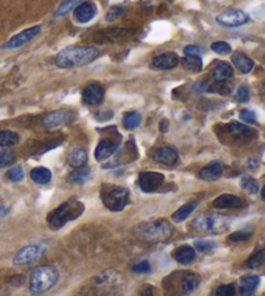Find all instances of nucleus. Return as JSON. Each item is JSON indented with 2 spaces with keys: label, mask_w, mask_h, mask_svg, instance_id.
Instances as JSON below:
<instances>
[{
  "label": "nucleus",
  "mask_w": 265,
  "mask_h": 296,
  "mask_svg": "<svg viewBox=\"0 0 265 296\" xmlns=\"http://www.w3.org/2000/svg\"><path fill=\"white\" fill-rule=\"evenodd\" d=\"M182 64L186 71L191 72V73H198L203 68L200 56H195V55H185V58L182 60Z\"/></svg>",
  "instance_id": "obj_26"
},
{
  "label": "nucleus",
  "mask_w": 265,
  "mask_h": 296,
  "mask_svg": "<svg viewBox=\"0 0 265 296\" xmlns=\"http://www.w3.org/2000/svg\"><path fill=\"white\" fill-rule=\"evenodd\" d=\"M100 56V51L91 46H74L65 48L57 55L55 64L61 69H71V68L84 67L91 64Z\"/></svg>",
  "instance_id": "obj_1"
},
{
  "label": "nucleus",
  "mask_w": 265,
  "mask_h": 296,
  "mask_svg": "<svg viewBox=\"0 0 265 296\" xmlns=\"http://www.w3.org/2000/svg\"><path fill=\"white\" fill-rule=\"evenodd\" d=\"M88 177H90V169L82 166V168H77L69 174V181L76 185H81L88 181Z\"/></svg>",
  "instance_id": "obj_29"
},
{
  "label": "nucleus",
  "mask_w": 265,
  "mask_h": 296,
  "mask_svg": "<svg viewBox=\"0 0 265 296\" xmlns=\"http://www.w3.org/2000/svg\"><path fill=\"white\" fill-rule=\"evenodd\" d=\"M233 77V68L230 67L229 63H225V61H221V63H218V65L216 67V69L212 73V78H213V81L216 82H225L228 79Z\"/></svg>",
  "instance_id": "obj_22"
},
{
  "label": "nucleus",
  "mask_w": 265,
  "mask_h": 296,
  "mask_svg": "<svg viewBox=\"0 0 265 296\" xmlns=\"http://www.w3.org/2000/svg\"><path fill=\"white\" fill-rule=\"evenodd\" d=\"M242 189L249 191L250 194H258L259 192V183L254 178H243L241 182Z\"/></svg>",
  "instance_id": "obj_34"
},
{
  "label": "nucleus",
  "mask_w": 265,
  "mask_h": 296,
  "mask_svg": "<svg viewBox=\"0 0 265 296\" xmlns=\"http://www.w3.org/2000/svg\"><path fill=\"white\" fill-rule=\"evenodd\" d=\"M173 257L176 259V261H178L179 264H190L195 260V248L190 246H182L178 247L173 253Z\"/></svg>",
  "instance_id": "obj_23"
},
{
  "label": "nucleus",
  "mask_w": 265,
  "mask_h": 296,
  "mask_svg": "<svg viewBox=\"0 0 265 296\" xmlns=\"http://www.w3.org/2000/svg\"><path fill=\"white\" fill-rule=\"evenodd\" d=\"M133 270L135 273H150L151 272V265H150L148 261H141V263L135 264L133 266Z\"/></svg>",
  "instance_id": "obj_45"
},
{
  "label": "nucleus",
  "mask_w": 265,
  "mask_h": 296,
  "mask_svg": "<svg viewBox=\"0 0 265 296\" xmlns=\"http://www.w3.org/2000/svg\"><path fill=\"white\" fill-rule=\"evenodd\" d=\"M82 96H84L85 103H88V104H99L104 96V88L101 87L100 84L91 83L84 88Z\"/></svg>",
  "instance_id": "obj_15"
},
{
  "label": "nucleus",
  "mask_w": 265,
  "mask_h": 296,
  "mask_svg": "<svg viewBox=\"0 0 265 296\" xmlns=\"http://www.w3.org/2000/svg\"><path fill=\"white\" fill-rule=\"evenodd\" d=\"M68 162L72 165L73 168H82L88 162V153L84 148L76 147L73 148L69 153H68Z\"/></svg>",
  "instance_id": "obj_21"
},
{
  "label": "nucleus",
  "mask_w": 265,
  "mask_h": 296,
  "mask_svg": "<svg viewBox=\"0 0 265 296\" xmlns=\"http://www.w3.org/2000/svg\"><path fill=\"white\" fill-rule=\"evenodd\" d=\"M20 141L18 134L9 130H0V147H10Z\"/></svg>",
  "instance_id": "obj_30"
},
{
  "label": "nucleus",
  "mask_w": 265,
  "mask_h": 296,
  "mask_svg": "<svg viewBox=\"0 0 265 296\" xmlns=\"http://www.w3.org/2000/svg\"><path fill=\"white\" fill-rule=\"evenodd\" d=\"M59 281V272L55 266H39L31 272L30 291L33 294L46 293L55 286Z\"/></svg>",
  "instance_id": "obj_3"
},
{
  "label": "nucleus",
  "mask_w": 265,
  "mask_h": 296,
  "mask_svg": "<svg viewBox=\"0 0 265 296\" xmlns=\"http://www.w3.org/2000/svg\"><path fill=\"white\" fill-rule=\"evenodd\" d=\"M73 115L69 111H55L51 112L48 115L44 116L43 118V125L47 129H54L63 126V125L68 124L69 121H72Z\"/></svg>",
  "instance_id": "obj_11"
},
{
  "label": "nucleus",
  "mask_w": 265,
  "mask_h": 296,
  "mask_svg": "<svg viewBox=\"0 0 265 296\" xmlns=\"http://www.w3.org/2000/svg\"><path fill=\"white\" fill-rule=\"evenodd\" d=\"M100 198L109 211L120 212L129 203V191L124 187L112 186V187H108L107 190H103Z\"/></svg>",
  "instance_id": "obj_6"
},
{
  "label": "nucleus",
  "mask_w": 265,
  "mask_h": 296,
  "mask_svg": "<svg viewBox=\"0 0 265 296\" xmlns=\"http://www.w3.org/2000/svg\"><path fill=\"white\" fill-rule=\"evenodd\" d=\"M185 55H195V56H200L201 55H204V50L199 46H194V44H188L186 46L185 50H183Z\"/></svg>",
  "instance_id": "obj_44"
},
{
  "label": "nucleus",
  "mask_w": 265,
  "mask_h": 296,
  "mask_svg": "<svg viewBox=\"0 0 265 296\" xmlns=\"http://www.w3.org/2000/svg\"><path fill=\"white\" fill-rule=\"evenodd\" d=\"M167 128H168V121L167 120H163L160 122V130L161 132H167Z\"/></svg>",
  "instance_id": "obj_47"
},
{
  "label": "nucleus",
  "mask_w": 265,
  "mask_h": 296,
  "mask_svg": "<svg viewBox=\"0 0 265 296\" xmlns=\"http://www.w3.org/2000/svg\"><path fill=\"white\" fill-rule=\"evenodd\" d=\"M242 121L247 122V124H255L256 122V115L255 112L251 111V109H243L239 115Z\"/></svg>",
  "instance_id": "obj_42"
},
{
  "label": "nucleus",
  "mask_w": 265,
  "mask_h": 296,
  "mask_svg": "<svg viewBox=\"0 0 265 296\" xmlns=\"http://www.w3.org/2000/svg\"><path fill=\"white\" fill-rule=\"evenodd\" d=\"M30 178L33 179L38 185H46L52 178V173L50 169L43 168V166H38V168L31 169Z\"/></svg>",
  "instance_id": "obj_24"
},
{
  "label": "nucleus",
  "mask_w": 265,
  "mask_h": 296,
  "mask_svg": "<svg viewBox=\"0 0 265 296\" xmlns=\"http://www.w3.org/2000/svg\"><path fill=\"white\" fill-rule=\"evenodd\" d=\"M222 172H224V165L220 161H213L209 165H207L205 168H203L199 173L201 179L204 181H216L222 175Z\"/></svg>",
  "instance_id": "obj_18"
},
{
  "label": "nucleus",
  "mask_w": 265,
  "mask_h": 296,
  "mask_svg": "<svg viewBox=\"0 0 265 296\" xmlns=\"http://www.w3.org/2000/svg\"><path fill=\"white\" fill-rule=\"evenodd\" d=\"M7 177H8V179H10L12 182H21L25 177L24 169L21 168V166H16V168H12L9 172L7 173Z\"/></svg>",
  "instance_id": "obj_36"
},
{
  "label": "nucleus",
  "mask_w": 265,
  "mask_h": 296,
  "mask_svg": "<svg viewBox=\"0 0 265 296\" xmlns=\"http://www.w3.org/2000/svg\"><path fill=\"white\" fill-rule=\"evenodd\" d=\"M226 129H228V132L230 134H233L237 138H247L252 133V130L249 126L239 124V122H230V124L226 125Z\"/></svg>",
  "instance_id": "obj_27"
},
{
  "label": "nucleus",
  "mask_w": 265,
  "mask_h": 296,
  "mask_svg": "<svg viewBox=\"0 0 265 296\" xmlns=\"http://www.w3.org/2000/svg\"><path fill=\"white\" fill-rule=\"evenodd\" d=\"M44 251H46V247L43 244H31V246L24 247L13 257V265L22 266L34 263L42 257Z\"/></svg>",
  "instance_id": "obj_7"
},
{
  "label": "nucleus",
  "mask_w": 265,
  "mask_h": 296,
  "mask_svg": "<svg viewBox=\"0 0 265 296\" xmlns=\"http://www.w3.org/2000/svg\"><path fill=\"white\" fill-rule=\"evenodd\" d=\"M154 158L161 164L173 165L178 161V153L175 148L161 147L154 152Z\"/></svg>",
  "instance_id": "obj_16"
},
{
  "label": "nucleus",
  "mask_w": 265,
  "mask_h": 296,
  "mask_svg": "<svg viewBox=\"0 0 265 296\" xmlns=\"http://www.w3.org/2000/svg\"><path fill=\"white\" fill-rule=\"evenodd\" d=\"M232 61L233 64L235 65V68L241 71L242 73H250L252 71V68H254V60L250 59L249 56H246L245 54H242V52H234L232 55Z\"/></svg>",
  "instance_id": "obj_19"
},
{
  "label": "nucleus",
  "mask_w": 265,
  "mask_h": 296,
  "mask_svg": "<svg viewBox=\"0 0 265 296\" xmlns=\"http://www.w3.org/2000/svg\"><path fill=\"white\" fill-rule=\"evenodd\" d=\"M216 20L222 26L238 27L247 24L250 21V16L246 12H243V10L229 9L226 12H222V13L218 14Z\"/></svg>",
  "instance_id": "obj_8"
},
{
  "label": "nucleus",
  "mask_w": 265,
  "mask_h": 296,
  "mask_svg": "<svg viewBox=\"0 0 265 296\" xmlns=\"http://www.w3.org/2000/svg\"><path fill=\"white\" fill-rule=\"evenodd\" d=\"M247 266L250 269H259L265 266V249H260L247 260Z\"/></svg>",
  "instance_id": "obj_31"
},
{
  "label": "nucleus",
  "mask_w": 265,
  "mask_h": 296,
  "mask_svg": "<svg viewBox=\"0 0 265 296\" xmlns=\"http://www.w3.org/2000/svg\"><path fill=\"white\" fill-rule=\"evenodd\" d=\"M40 33V26H33L29 29H25L21 33L16 34L13 38H10L7 43L4 44V48L12 50V48H18L21 46H24L25 43L30 42L33 38H35L38 34Z\"/></svg>",
  "instance_id": "obj_10"
},
{
  "label": "nucleus",
  "mask_w": 265,
  "mask_h": 296,
  "mask_svg": "<svg viewBox=\"0 0 265 296\" xmlns=\"http://www.w3.org/2000/svg\"><path fill=\"white\" fill-rule=\"evenodd\" d=\"M195 249H198L200 252H207L209 249L215 248L216 243L213 240H196L194 243Z\"/></svg>",
  "instance_id": "obj_38"
},
{
  "label": "nucleus",
  "mask_w": 265,
  "mask_h": 296,
  "mask_svg": "<svg viewBox=\"0 0 265 296\" xmlns=\"http://www.w3.org/2000/svg\"><path fill=\"white\" fill-rule=\"evenodd\" d=\"M139 296H154V290L151 286H146L145 289L142 290V293L139 294Z\"/></svg>",
  "instance_id": "obj_46"
},
{
  "label": "nucleus",
  "mask_w": 265,
  "mask_h": 296,
  "mask_svg": "<svg viewBox=\"0 0 265 296\" xmlns=\"http://www.w3.org/2000/svg\"><path fill=\"white\" fill-rule=\"evenodd\" d=\"M250 236H251V232L249 231H235L233 232L229 239H230L232 242L238 243V242H245V240H247Z\"/></svg>",
  "instance_id": "obj_43"
},
{
  "label": "nucleus",
  "mask_w": 265,
  "mask_h": 296,
  "mask_svg": "<svg viewBox=\"0 0 265 296\" xmlns=\"http://www.w3.org/2000/svg\"><path fill=\"white\" fill-rule=\"evenodd\" d=\"M179 63V59L173 52H167V54H161L152 60V67L160 71H169L176 68Z\"/></svg>",
  "instance_id": "obj_14"
},
{
  "label": "nucleus",
  "mask_w": 265,
  "mask_h": 296,
  "mask_svg": "<svg viewBox=\"0 0 265 296\" xmlns=\"http://www.w3.org/2000/svg\"><path fill=\"white\" fill-rule=\"evenodd\" d=\"M199 283H200V277L195 273H188L186 274L182 282V290L185 294H191L192 291L198 289Z\"/></svg>",
  "instance_id": "obj_28"
},
{
  "label": "nucleus",
  "mask_w": 265,
  "mask_h": 296,
  "mask_svg": "<svg viewBox=\"0 0 265 296\" xmlns=\"http://www.w3.org/2000/svg\"><path fill=\"white\" fill-rule=\"evenodd\" d=\"M242 206V199L232 194H224L213 200V207L217 209H232Z\"/></svg>",
  "instance_id": "obj_17"
},
{
  "label": "nucleus",
  "mask_w": 265,
  "mask_h": 296,
  "mask_svg": "<svg viewBox=\"0 0 265 296\" xmlns=\"http://www.w3.org/2000/svg\"><path fill=\"white\" fill-rule=\"evenodd\" d=\"M84 212V204L80 202H64L47 216L48 226L60 229L67 222L76 220Z\"/></svg>",
  "instance_id": "obj_2"
},
{
  "label": "nucleus",
  "mask_w": 265,
  "mask_h": 296,
  "mask_svg": "<svg viewBox=\"0 0 265 296\" xmlns=\"http://www.w3.org/2000/svg\"><path fill=\"white\" fill-rule=\"evenodd\" d=\"M124 14V8L117 5V7H112L111 9L108 10L107 13H105V20L107 21H114L120 18L121 16Z\"/></svg>",
  "instance_id": "obj_41"
},
{
  "label": "nucleus",
  "mask_w": 265,
  "mask_h": 296,
  "mask_svg": "<svg viewBox=\"0 0 265 296\" xmlns=\"http://www.w3.org/2000/svg\"><path fill=\"white\" fill-rule=\"evenodd\" d=\"M262 198L265 200V186L263 187V190H262Z\"/></svg>",
  "instance_id": "obj_49"
},
{
  "label": "nucleus",
  "mask_w": 265,
  "mask_h": 296,
  "mask_svg": "<svg viewBox=\"0 0 265 296\" xmlns=\"http://www.w3.org/2000/svg\"><path fill=\"white\" fill-rule=\"evenodd\" d=\"M260 278L258 276H246L241 280V289L239 294L241 296H251L259 287Z\"/></svg>",
  "instance_id": "obj_20"
},
{
  "label": "nucleus",
  "mask_w": 265,
  "mask_h": 296,
  "mask_svg": "<svg viewBox=\"0 0 265 296\" xmlns=\"http://www.w3.org/2000/svg\"><path fill=\"white\" fill-rule=\"evenodd\" d=\"M165 177L164 174L158 172H143L139 174V187L146 194H152V192L158 191L160 186L164 183Z\"/></svg>",
  "instance_id": "obj_9"
},
{
  "label": "nucleus",
  "mask_w": 265,
  "mask_h": 296,
  "mask_svg": "<svg viewBox=\"0 0 265 296\" xmlns=\"http://www.w3.org/2000/svg\"><path fill=\"white\" fill-rule=\"evenodd\" d=\"M235 295V286L229 283V285H222L216 290V296H234Z\"/></svg>",
  "instance_id": "obj_39"
},
{
  "label": "nucleus",
  "mask_w": 265,
  "mask_h": 296,
  "mask_svg": "<svg viewBox=\"0 0 265 296\" xmlns=\"http://www.w3.org/2000/svg\"><path fill=\"white\" fill-rule=\"evenodd\" d=\"M80 4H81V0H67V1H64V3L61 4L60 7L57 8V10L55 12V17L65 16V14L71 12V9L77 8Z\"/></svg>",
  "instance_id": "obj_33"
},
{
  "label": "nucleus",
  "mask_w": 265,
  "mask_h": 296,
  "mask_svg": "<svg viewBox=\"0 0 265 296\" xmlns=\"http://www.w3.org/2000/svg\"><path fill=\"white\" fill-rule=\"evenodd\" d=\"M142 121L141 115L138 113V112H129L126 115L124 116V126L125 129H128V130H134L139 126Z\"/></svg>",
  "instance_id": "obj_32"
},
{
  "label": "nucleus",
  "mask_w": 265,
  "mask_h": 296,
  "mask_svg": "<svg viewBox=\"0 0 265 296\" xmlns=\"http://www.w3.org/2000/svg\"><path fill=\"white\" fill-rule=\"evenodd\" d=\"M8 213V208L4 206H0V217H4V216Z\"/></svg>",
  "instance_id": "obj_48"
},
{
  "label": "nucleus",
  "mask_w": 265,
  "mask_h": 296,
  "mask_svg": "<svg viewBox=\"0 0 265 296\" xmlns=\"http://www.w3.org/2000/svg\"><path fill=\"white\" fill-rule=\"evenodd\" d=\"M173 230H175L173 225L169 223L167 220H158V221L150 222L142 226L139 234L146 242L159 243L171 238Z\"/></svg>",
  "instance_id": "obj_4"
},
{
  "label": "nucleus",
  "mask_w": 265,
  "mask_h": 296,
  "mask_svg": "<svg viewBox=\"0 0 265 296\" xmlns=\"http://www.w3.org/2000/svg\"><path fill=\"white\" fill-rule=\"evenodd\" d=\"M211 50L218 55H229L232 52L230 44L226 42H215L211 44Z\"/></svg>",
  "instance_id": "obj_35"
},
{
  "label": "nucleus",
  "mask_w": 265,
  "mask_h": 296,
  "mask_svg": "<svg viewBox=\"0 0 265 296\" xmlns=\"http://www.w3.org/2000/svg\"><path fill=\"white\" fill-rule=\"evenodd\" d=\"M16 153L13 151H1L0 152V166H8L14 161Z\"/></svg>",
  "instance_id": "obj_37"
},
{
  "label": "nucleus",
  "mask_w": 265,
  "mask_h": 296,
  "mask_svg": "<svg viewBox=\"0 0 265 296\" xmlns=\"http://www.w3.org/2000/svg\"><path fill=\"white\" fill-rule=\"evenodd\" d=\"M198 208V203L196 202H190L186 203L185 206H182L181 208H178L173 216H172V219L175 222H182L185 221L186 219H188V216L191 215L194 212L195 209Z\"/></svg>",
  "instance_id": "obj_25"
},
{
  "label": "nucleus",
  "mask_w": 265,
  "mask_h": 296,
  "mask_svg": "<svg viewBox=\"0 0 265 296\" xmlns=\"http://www.w3.org/2000/svg\"><path fill=\"white\" fill-rule=\"evenodd\" d=\"M118 143L117 142L112 141V139H103L99 142L96 149H95V158L97 161H104L107 158H109L111 156H113L116 153V151L118 149Z\"/></svg>",
  "instance_id": "obj_13"
},
{
  "label": "nucleus",
  "mask_w": 265,
  "mask_h": 296,
  "mask_svg": "<svg viewBox=\"0 0 265 296\" xmlns=\"http://www.w3.org/2000/svg\"><path fill=\"white\" fill-rule=\"evenodd\" d=\"M195 230L209 234H221L229 227L228 220L218 215H201L192 221Z\"/></svg>",
  "instance_id": "obj_5"
},
{
  "label": "nucleus",
  "mask_w": 265,
  "mask_h": 296,
  "mask_svg": "<svg viewBox=\"0 0 265 296\" xmlns=\"http://www.w3.org/2000/svg\"><path fill=\"white\" fill-rule=\"evenodd\" d=\"M96 12L97 8L94 1H85V3H81L76 8V10H74V18L80 24H86V22L91 21L96 16Z\"/></svg>",
  "instance_id": "obj_12"
},
{
  "label": "nucleus",
  "mask_w": 265,
  "mask_h": 296,
  "mask_svg": "<svg viewBox=\"0 0 265 296\" xmlns=\"http://www.w3.org/2000/svg\"><path fill=\"white\" fill-rule=\"evenodd\" d=\"M235 100L239 103H246L250 100V90L246 86H239L237 92H235Z\"/></svg>",
  "instance_id": "obj_40"
}]
</instances>
